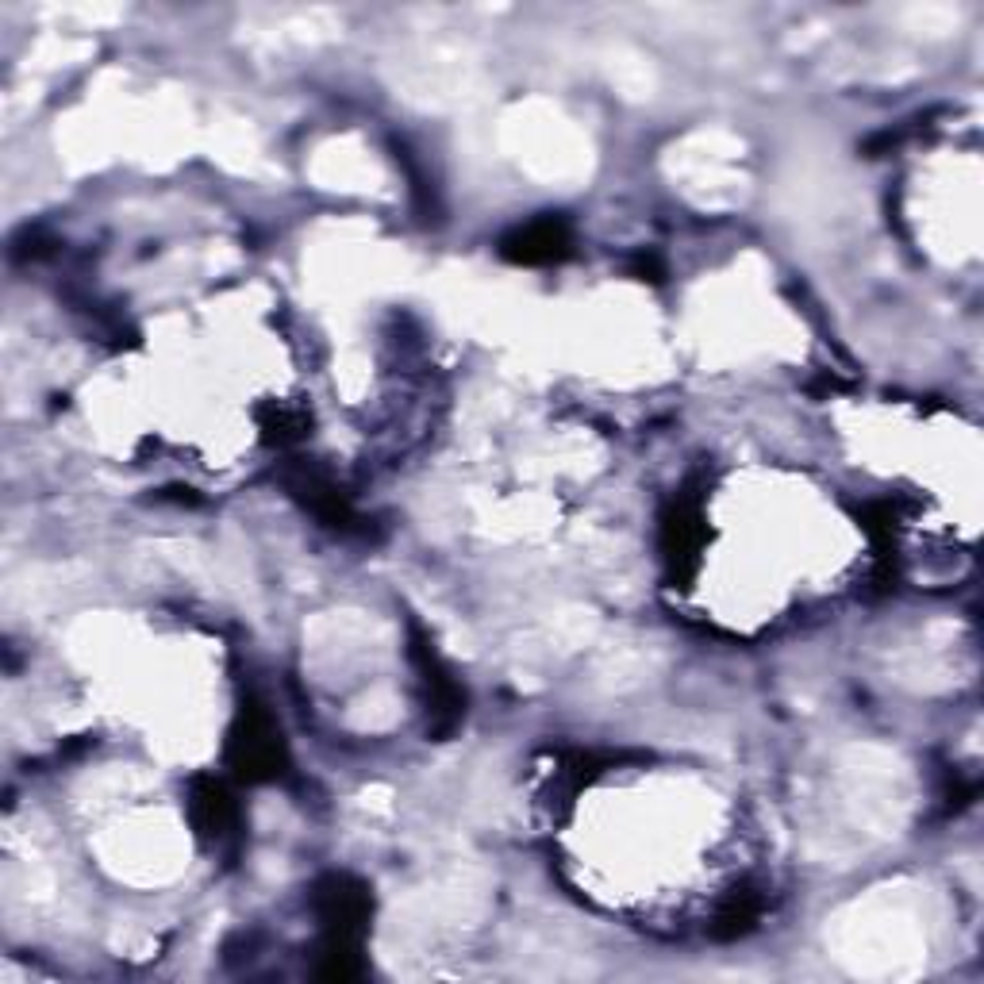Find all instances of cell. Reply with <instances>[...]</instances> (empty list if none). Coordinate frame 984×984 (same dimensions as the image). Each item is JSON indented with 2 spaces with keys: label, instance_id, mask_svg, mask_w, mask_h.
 Here are the masks:
<instances>
[{
  "label": "cell",
  "instance_id": "1",
  "mask_svg": "<svg viewBox=\"0 0 984 984\" xmlns=\"http://www.w3.org/2000/svg\"><path fill=\"white\" fill-rule=\"evenodd\" d=\"M562 246V227L558 223H535L519 235V258H550Z\"/></svg>",
  "mask_w": 984,
  "mask_h": 984
}]
</instances>
